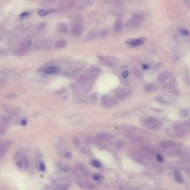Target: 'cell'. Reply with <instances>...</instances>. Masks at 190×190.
Listing matches in <instances>:
<instances>
[{
	"mask_svg": "<svg viewBox=\"0 0 190 190\" xmlns=\"http://www.w3.org/2000/svg\"><path fill=\"white\" fill-rule=\"evenodd\" d=\"M190 130V121H186L176 123L171 129L166 131V133L169 136L178 137L184 135Z\"/></svg>",
	"mask_w": 190,
	"mask_h": 190,
	"instance_id": "1",
	"label": "cell"
},
{
	"mask_svg": "<svg viewBox=\"0 0 190 190\" xmlns=\"http://www.w3.org/2000/svg\"><path fill=\"white\" fill-rule=\"evenodd\" d=\"M144 125L150 129H156L160 126V121L155 117H147L143 120Z\"/></svg>",
	"mask_w": 190,
	"mask_h": 190,
	"instance_id": "2",
	"label": "cell"
},
{
	"mask_svg": "<svg viewBox=\"0 0 190 190\" xmlns=\"http://www.w3.org/2000/svg\"><path fill=\"white\" fill-rule=\"evenodd\" d=\"M101 103L105 107L109 108L112 107L117 103L116 99L112 97L104 96L101 98Z\"/></svg>",
	"mask_w": 190,
	"mask_h": 190,
	"instance_id": "3",
	"label": "cell"
},
{
	"mask_svg": "<svg viewBox=\"0 0 190 190\" xmlns=\"http://www.w3.org/2000/svg\"><path fill=\"white\" fill-rule=\"evenodd\" d=\"M159 144L161 148L165 150L175 149L178 147L177 144L174 141L170 140H162L159 143Z\"/></svg>",
	"mask_w": 190,
	"mask_h": 190,
	"instance_id": "4",
	"label": "cell"
},
{
	"mask_svg": "<svg viewBox=\"0 0 190 190\" xmlns=\"http://www.w3.org/2000/svg\"><path fill=\"white\" fill-rule=\"evenodd\" d=\"M144 42L143 39H131L127 40L126 42L128 46L132 47L141 46Z\"/></svg>",
	"mask_w": 190,
	"mask_h": 190,
	"instance_id": "5",
	"label": "cell"
},
{
	"mask_svg": "<svg viewBox=\"0 0 190 190\" xmlns=\"http://www.w3.org/2000/svg\"><path fill=\"white\" fill-rule=\"evenodd\" d=\"M129 91L127 89L124 88H120L116 92V96L120 99H123L125 98L129 95Z\"/></svg>",
	"mask_w": 190,
	"mask_h": 190,
	"instance_id": "6",
	"label": "cell"
},
{
	"mask_svg": "<svg viewBox=\"0 0 190 190\" xmlns=\"http://www.w3.org/2000/svg\"><path fill=\"white\" fill-rule=\"evenodd\" d=\"M141 23V22L139 21L138 20L132 17L131 19L127 21L126 23V26L127 27L128 29H132L136 28V27L139 26Z\"/></svg>",
	"mask_w": 190,
	"mask_h": 190,
	"instance_id": "7",
	"label": "cell"
},
{
	"mask_svg": "<svg viewBox=\"0 0 190 190\" xmlns=\"http://www.w3.org/2000/svg\"><path fill=\"white\" fill-rule=\"evenodd\" d=\"M75 2V0H62L61 2V8L65 9H69L74 5Z\"/></svg>",
	"mask_w": 190,
	"mask_h": 190,
	"instance_id": "8",
	"label": "cell"
},
{
	"mask_svg": "<svg viewBox=\"0 0 190 190\" xmlns=\"http://www.w3.org/2000/svg\"><path fill=\"white\" fill-rule=\"evenodd\" d=\"M82 32V29L81 26L78 25V24H77L75 26H74L73 28H72V33L74 36L76 37H78L81 34Z\"/></svg>",
	"mask_w": 190,
	"mask_h": 190,
	"instance_id": "9",
	"label": "cell"
},
{
	"mask_svg": "<svg viewBox=\"0 0 190 190\" xmlns=\"http://www.w3.org/2000/svg\"><path fill=\"white\" fill-rule=\"evenodd\" d=\"M122 29V22L121 20H118L114 23L113 30L115 33H119Z\"/></svg>",
	"mask_w": 190,
	"mask_h": 190,
	"instance_id": "10",
	"label": "cell"
},
{
	"mask_svg": "<svg viewBox=\"0 0 190 190\" xmlns=\"http://www.w3.org/2000/svg\"><path fill=\"white\" fill-rule=\"evenodd\" d=\"M57 29L60 32L63 33H67L68 32L67 25H66L65 23L62 22H61L58 24Z\"/></svg>",
	"mask_w": 190,
	"mask_h": 190,
	"instance_id": "11",
	"label": "cell"
},
{
	"mask_svg": "<svg viewBox=\"0 0 190 190\" xmlns=\"http://www.w3.org/2000/svg\"><path fill=\"white\" fill-rule=\"evenodd\" d=\"M174 176L176 181L178 183H182L184 182V177L183 175L180 171L178 170L176 171L174 173Z\"/></svg>",
	"mask_w": 190,
	"mask_h": 190,
	"instance_id": "12",
	"label": "cell"
},
{
	"mask_svg": "<svg viewBox=\"0 0 190 190\" xmlns=\"http://www.w3.org/2000/svg\"><path fill=\"white\" fill-rule=\"evenodd\" d=\"M8 144L5 142H0V156L3 155L7 150Z\"/></svg>",
	"mask_w": 190,
	"mask_h": 190,
	"instance_id": "13",
	"label": "cell"
},
{
	"mask_svg": "<svg viewBox=\"0 0 190 190\" xmlns=\"http://www.w3.org/2000/svg\"><path fill=\"white\" fill-rule=\"evenodd\" d=\"M133 74L134 76L139 79H142L143 77V75L142 72L138 68H134L133 69Z\"/></svg>",
	"mask_w": 190,
	"mask_h": 190,
	"instance_id": "14",
	"label": "cell"
},
{
	"mask_svg": "<svg viewBox=\"0 0 190 190\" xmlns=\"http://www.w3.org/2000/svg\"><path fill=\"white\" fill-rule=\"evenodd\" d=\"M156 86L152 84H147L144 85V89L147 92H152L156 90Z\"/></svg>",
	"mask_w": 190,
	"mask_h": 190,
	"instance_id": "15",
	"label": "cell"
},
{
	"mask_svg": "<svg viewBox=\"0 0 190 190\" xmlns=\"http://www.w3.org/2000/svg\"><path fill=\"white\" fill-rule=\"evenodd\" d=\"M97 35V33L96 31H90L87 34V36L86 37V39L89 41H93L96 39Z\"/></svg>",
	"mask_w": 190,
	"mask_h": 190,
	"instance_id": "16",
	"label": "cell"
},
{
	"mask_svg": "<svg viewBox=\"0 0 190 190\" xmlns=\"http://www.w3.org/2000/svg\"><path fill=\"white\" fill-rule=\"evenodd\" d=\"M168 77V74L166 73V72H162V73L158 76V80L159 82H164L167 80Z\"/></svg>",
	"mask_w": 190,
	"mask_h": 190,
	"instance_id": "17",
	"label": "cell"
},
{
	"mask_svg": "<svg viewBox=\"0 0 190 190\" xmlns=\"http://www.w3.org/2000/svg\"><path fill=\"white\" fill-rule=\"evenodd\" d=\"M45 74H55V73H57L58 72V68L56 67H53V66H51V67H47L45 71Z\"/></svg>",
	"mask_w": 190,
	"mask_h": 190,
	"instance_id": "18",
	"label": "cell"
},
{
	"mask_svg": "<svg viewBox=\"0 0 190 190\" xmlns=\"http://www.w3.org/2000/svg\"><path fill=\"white\" fill-rule=\"evenodd\" d=\"M67 44L66 41L64 40H61L58 41L56 43V47L57 48H62L65 47Z\"/></svg>",
	"mask_w": 190,
	"mask_h": 190,
	"instance_id": "19",
	"label": "cell"
},
{
	"mask_svg": "<svg viewBox=\"0 0 190 190\" xmlns=\"http://www.w3.org/2000/svg\"><path fill=\"white\" fill-rule=\"evenodd\" d=\"M23 157L18 159L16 161V166L19 168L22 169L24 167V161H23Z\"/></svg>",
	"mask_w": 190,
	"mask_h": 190,
	"instance_id": "20",
	"label": "cell"
},
{
	"mask_svg": "<svg viewBox=\"0 0 190 190\" xmlns=\"http://www.w3.org/2000/svg\"><path fill=\"white\" fill-rule=\"evenodd\" d=\"M179 113H180L181 115H182V116H187L189 115L190 111H189V110L188 109H182L180 110Z\"/></svg>",
	"mask_w": 190,
	"mask_h": 190,
	"instance_id": "21",
	"label": "cell"
},
{
	"mask_svg": "<svg viewBox=\"0 0 190 190\" xmlns=\"http://www.w3.org/2000/svg\"><path fill=\"white\" fill-rule=\"evenodd\" d=\"M45 27H46V24L43 22H41V23H39L37 25L36 29L38 31H41L45 29Z\"/></svg>",
	"mask_w": 190,
	"mask_h": 190,
	"instance_id": "22",
	"label": "cell"
},
{
	"mask_svg": "<svg viewBox=\"0 0 190 190\" xmlns=\"http://www.w3.org/2000/svg\"><path fill=\"white\" fill-rule=\"evenodd\" d=\"M179 32L181 34L185 36H188L190 35V32L189 31L186 29H181L179 30Z\"/></svg>",
	"mask_w": 190,
	"mask_h": 190,
	"instance_id": "23",
	"label": "cell"
},
{
	"mask_svg": "<svg viewBox=\"0 0 190 190\" xmlns=\"http://www.w3.org/2000/svg\"><path fill=\"white\" fill-rule=\"evenodd\" d=\"M38 15L41 17H44L48 14V12L44 10H40L37 12Z\"/></svg>",
	"mask_w": 190,
	"mask_h": 190,
	"instance_id": "24",
	"label": "cell"
},
{
	"mask_svg": "<svg viewBox=\"0 0 190 190\" xmlns=\"http://www.w3.org/2000/svg\"><path fill=\"white\" fill-rule=\"evenodd\" d=\"M91 165L94 166L96 168H99L100 166H101V164H100V162H98V161L97 160H93L91 161Z\"/></svg>",
	"mask_w": 190,
	"mask_h": 190,
	"instance_id": "25",
	"label": "cell"
},
{
	"mask_svg": "<svg viewBox=\"0 0 190 190\" xmlns=\"http://www.w3.org/2000/svg\"><path fill=\"white\" fill-rule=\"evenodd\" d=\"M39 168H40V170L41 171V172H45V170H46V166H45V165H44V164L43 163V162H40V166H39Z\"/></svg>",
	"mask_w": 190,
	"mask_h": 190,
	"instance_id": "26",
	"label": "cell"
},
{
	"mask_svg": "<svg viewBox=\"0 0 190 190\" xmlns=\"http://www.w3.org/2000/svg\"><path fill=\"white\" fill-rule=\"evenodd\" d=\"M107 34H108V31L107 30H103L99 32V36L101 37H104L107 35Z\"/></svg>",
	"mask_w": 190,
	"mask_h": 190,
	"instance_id": "27",
	"label": "cell"
},
{
	"mask_svg": "<svg viewBox=\"0 0 190 190\" xmlns=\"http://www.w3.org/2000/svg\"><path fill=\"white\" fill-rule=\"evenodd\" d=\"M155 100L157 102H158V103H165V99L162 97H156V98H155Z\"/></svg>",
	"mask_w": 190,
	"mask_h": 190,
	"instance_id": "28",
	"label": "cell"
},
{
	"mask_svg": "<svg viewBox=\"0 0 190 190\" xmlns=\"http://www.w3.org/2000/svg\"><path fill=\"white\" fill-rule=\"evenodd\" d=\"M156 158L157 159V160L160 162H163L164 161V158L163 155L160 153H157L156 155Z\"/></svg>",
	"mask_w": 190,
	"mask_h": 190,
	"instance_id": "29",
	"label": "cell"
},
{
	"mask_svg": "<svg viewBox=\"0 0 190 190\" xmlns=\"http://www.w3.org/2000/svg\"><path fill=\"white\" fill-rule=\"evenodd\" d=\"M90 71L93 74H98L101 72V70L98 68H92L90 70Z\"/></svg>",
	"mask_w": 190,
	"mask_h": 190,
	"instance_id": "30",
	"label": "cell"
},
{
	"mask_svg": "<svg viewBox=\"0 0 190 190\" xmlns=\"http://www.w3.org/2000/svg\"><path fill=\"white\" fill-rule=\"evenodd\" d=\"M30 15V12H23L22 14H21L20 15V17L21 19H23V18H26V17H29V16Z\"/></svg>",
	"mask_w": 190,
	"mask_h": 190,
	"instance_id": "31",
	"label": "cell"
},
{
	"mask_svg": "<svg viewBox=\"0 0 190 190\" xmlns=\"http://www.w3.org/2000/svg\"><path fill=\"white\" fill-rule=\"evenodd\" d=\"M97 139L99 141L101 140H104L105 138H106V135L104 134H102V133H100L99 134H98L97 137Z\"/></svg>",
	"mask_w": 190,
	"mask_h": 190,
	"instance_id": "32",
	"label": "cell"
},
{
	"mask_svg": "<svg viewBox=\"0 0 190 190\" xmlns=\"http://www.w3.org/2000/svg\"><path fill=\"white\" fill-rule=\"evenodd\" d=\"M97 97L96 95H92L91 96H90V101L92 102H95L97 101Z\"/></svg>",
	"mask_w": 190,
	"mask_h": 190,
	"instance_id": "33",
	"label": "cell"
},
{
	"mask_svg": "<svg viewBox=\"0 0 190 190\" xmlns=\"http://www.w3.org/2000/svg\"><path fill=\"white\" fill-rule=\"evenodd\" d=\"M6 132V130H5V128H3L1 126H0V135H3Z\"/></svg>",
	"mask_w": 190,
	"mask_h": 190,
	"instance_id": "34",
	"label": "cell"
},
{
	"mask_svg": "<svg viewBox=\"0 0 190 190\" xmlns=\"http://www.w3.org/2000/svg\"><path fill=\"white\" fill-rule=\"evenodd\" d=\"M5 83H6V81L4 79L0 78V88H1L2 87H3V86L5 85Z\"/></svg>",
	"mask_w": 190,
	"mask_h": 190,
	"instance_id": "35",
	"label": "cell"
},
{
	"mask_svg": "<svg viewBox=\"0 0 190 190\" xmlns=\"http://www.w3.org/2000/svg\"><path fill=\"white\" fill-rule=\"evenodd\" d=\"M99 178H100V176L99 175L97 174L95 175L94 176V177H93V179H94V180L95 181H98L99 180Z\"/></svg>",
	"mask_w": 190,
	"mask_h": 190,
	"instance_id": "36",
	"label": "cell"
},
{
	"mask_svg": "<svg viewBox=\"0 0 190 190\" xmlns=\"http://www.w3.org/2000/svg\"><path fill=\"white\" fill-rule=\"evenodd\" d=\"M62 171L65 172V173H67V172L70 171V168L67 167H64L62 168Z\"/></svg>",
	"mask_w": 190,
	"mask_h": 190,
	"instance_id": "37",
	"label": "cell"
},
{
	"mask_svg": "<svg viewBox=\"0 0 190 190\" xmlns=\"http://www.w3.org/2000/svg\"><path fill=\"white\" fill-rule=\"evenodd\" d=\"M27 120L25 118H24V119L22 120V121H21V124H22V125L23 126H25V125H27Z\"/></svg>",
	"mask_w": 190,
	"mask_h": 190,
	"instance_id": "38",
	"label": "cell"
},
{
	"mask_svg": "<svg viewBox=\"0 0 190 190\" xmlns=\"http://www.w3.org/2000/svg\"><path fill=\"white\" fill-rule=\"evenodd\" d=\"M185 2L186 5H187L189 7H190V1L189 0H185Z\"/></svg>",
	"mask_w": 190,
	"mask_h": 190,
	"instance_id": "39",
	"label": "cell"
},
{
	"mask_svg": "<svg viewBox=\"0 0 190 190\" xmlns=\"http://www.w3.org/2000/svg\"><path fill=\"white\" fill-rule=\"evenodd\" d=\"M128 75H129V72H128V71H125L122 74V76L124 77H126L128 76Z\"/></svg>",
	"mask_w": 190,
	"mask_h": 190,
	"instance_id": "40",
	"label": "cell"
},
{
	"mask_svg": "<svg viewBox=\"0 0 190 190\" xmlns=\"http://www.w3.org/2000/svg\"><path fill=\"white\" fill-rule=\"evenodd\" d=\"M143 68L144 69V70H147V69L149 68V66L146 64H145L143 66Z\"/></svg>",
	"mask_w": 190,
	"mask_h": 190,
	"instance_id": "41",
	"label": "cell"
},
{
	"mask_svg": "<svg viewBox=\"0 0 190 190\" xmlns=\"http://www.w3.org/2000/svg\"><path fill=\"white\" fill-rule=\"evenodd\" d=\"M185 169H186V171H187V172H188L189 174H190V167H186Z\"/></svg>",
	"mask_w": 190,
	"mask_h": 190,
	"instance_id": "42",
	"label": "cell"
},
{
	"mask_svg": "<svg viewBox=\"0 0 190 190\" xmlns=\"http://www.w3.org/2000/svg\"><path fill=\"white\" fill-rule=\"evenodd\" d=\"M66 156H67V157H70V156H71V154H70V153H67L66 154Z\"/></svg>",
	"mask_w": 190,
	"mask_h": 190,
	"instance_id": "43",
	"label": "cell"
},
{
	"mask_svg": "<svg viewBox=\"0 0 190 190\" xmlns=\"http://www.w3.org/2000/svg\"><path fill=\"white\" fill-rule=\"evenodd\" d=\"M46 1H51V0H46Z\"/></svg>",
	"mask_w": 190,
	"mask_h": 190,
	"instance_id": "44",
	"label": "cell"
}]
</instances>
